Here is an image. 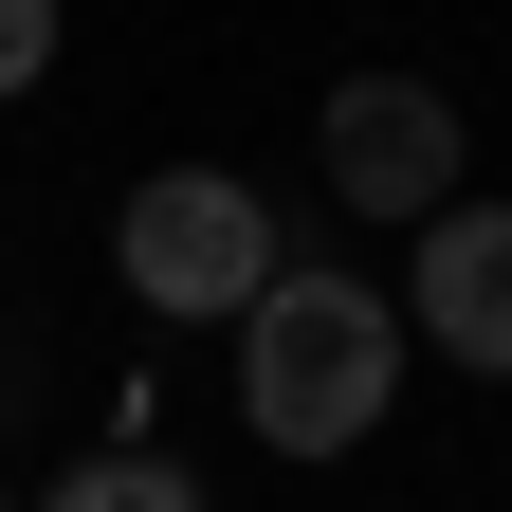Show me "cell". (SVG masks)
Listing matches in <instances>:
<instances>
[{
    "label": "cell",
    "mask_w": 512,
    "mask_h": 512,
    "mask_svg": "<svg viewBox=\"0 0 512 512\" xmlns=\"http://www.w3.org/2000/svg\"><path fill=\"white\" fill-rule=\"evenodd\" d=\"M403 403V311H384L366 275H293L238 311V421H256V458H348V439Z\"/></svg>",
    "instance_id": "cell-1"
},
{
    "label": "cell",
    "mask_w": 512,
    "mask_h": 512,
    "mask_svg": "<svg viewBox=\"0 0 512 512\" xmlns=\"http://www.w3.org/2000/svg\"><path fill=\"white\" fill-rule=\"evenodd\" d=\"M110 275H128V311H165V330H238V311L293 275V220L256 202L238 165H147L110 202Z\"/></svg>",
    "instance_id": "cell-2"
},
{
    "label": "cell",
    "mask_w": 512,
    "mask_h": 512,
    "mask_svg": "<svg viewBox=\"0 0 512 512\" xmlns=\"http://www.w3.org/2000/svg\"><path fill=\"white\" fill-rule=\"evenodd\" d=\"M311 165H330V202L348 220H439V202H476V147H458V92H421V74H348L330 128H311Z\"/></svg>",
    "instance_id": "cell-3"
},
{
    "label": "cell",
    "mask_w": 512,
    "mask_h": 512,
    "mask_svg": "<svg viewBox=\"0 0 512 512\" xmlns=\"http://www.w3.org/2000/svg\"><path fill=\"white\" fill-rule=\"evenodd\" d=\"M403 330H421L439 366L512 384V202H439V220H421V256H403Z\"/></svg>",
    "instance_id": "cell-4"
},
{
    "label": "cell",
    "mask_w": 512,
    "mask_h": 512,
    "mask_svg": "<svg viewBox=\"0 0 512 512\" xmlns=\"http://www.w3.org/2000/svg\"><path fill=\"white\" fill-rule=\"evenodd\" d=\"M37 512H202V476H183L165 439H110V458H74V476H55Z\"/></svg>",
    "instance_id": "cell-5"
},
{
    "label": "cell",
    "mask_w": 512,
    "mask_h": 512,
    "mask_svg": "<svg viewBox=\"0 0 512 512\" xmlns=\"http://www.w3.org/2000/svg\"><path fill=\"white\" fill-rule=\"evenodd\" d=\"M37 74H55V0H0V110H19Z\"/></svg>",
    "instance_id": "cell-6"
},
{
    "label": "cell",
    "mask_w": 512,
    "mask_h": 512,
    "mask_svg": "<svg viewBox=\"0 0 512 512\" xmlns=\"http://www.w3.org/2000/svg\"><path fill=\"white\" fill-rule=\"evenodd\" d=\"M0 512H19V494H0Z\"/></svg>",
    "instance_id": "cell-7"
}]
</instances>
